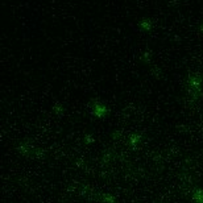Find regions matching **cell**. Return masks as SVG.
Instances as JSON below:
<instances>
[]
</instances>
